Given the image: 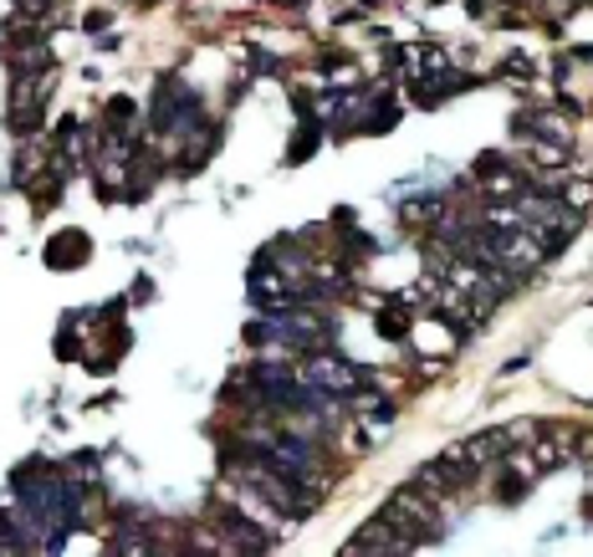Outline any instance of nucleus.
Returning <instances> with one entry per match:
<instances>
[{"label": "nucleus", "instance_id": "obj_4", "mask_svg": "<svg viewBox=\"0 0 593 557\" xmlns=\"http://www.w3.org/2000/svg\"><path fill=\"white\" fill-rule=\"evenodd\" d=\"M364 553H409V537L394 533L389 521L379 517V521H368L364 533H358L354 543L343 547V557H364Z\"/></svg>", "mask_w": 593, "mask_h": 557}, {"label": "nucleus", "instance_id": "obj_3", "mask_svg": "<svg viewBox=\"0 0 593 557\" xmlns=\"http://www.w3.org/2000/svg\"><path fill=\"white\" fill-rule=\"evenodd\" d=\"M307 379H313L317 389H333V394H354V389H364V374H358L354 364L333 358V354L313 358V364H307Z\"/></svg>", "mask_w": 593, "mask_h": 557}, {"label": "nucleus", "instance_id": "obj_1", "mask_svg": "<svg viewBox=\"0 0 593 557\" xmlns=\"http://www.w3.org/2000/svg\"><path fill=\"white\" fill-rule=\"evenodd\" d=\"M512 450V430H481V435H471L466 445H455L451 456L445 460H455V466H466V470H486V466H496V460Z\"/></svg>", "mask_w": 593, "mask_h": 557}, {"label": "nucleus", "instance_id": "obj_2", "mask_svg": "<svg viewBox=\"0 0 593 557\" xmlns=\"http://www.w3.org/2000/svg\"><path fill=\"white\" fill-rule=\"evenodd\" d=\"M51 92V72L41 67V72H21V82H16L11 92V123L16 128H37L41 118V98Z\"/></svg>", "mask_w": 593, "mask_h": 557}]
</instances>
